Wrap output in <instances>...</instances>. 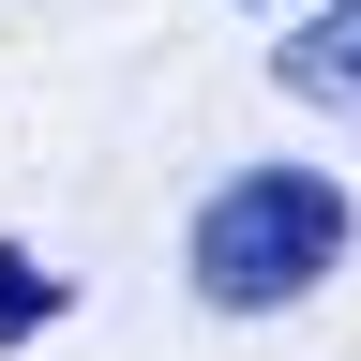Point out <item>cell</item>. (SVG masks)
Returning a JSON list of instances; mask_svg holds the SVG:
<instances>
[{"label":"cell","instance_id":"1","mask_svg":"<svg viewBox=\"0 0 361 361\" xmlns=\"http://www.w3.org/2000/svg\"><path fill=\"white\" fill-rule=\"evenodd\" d=\"M346 241H361V196L331 166H226L180 226V286L211 316H286L346 271Z\"/></svg>","mask_w":361,"mask_h":361},{"label":"cell","instance_id":"2","mask_svg":"<svg viewBox=\"0 0 361 361\" xmlns=\"http://www.w3.org/2000/svg\"><path fill=\"white\" fill-rule=\"evenodd\" d=\"M271 90H286V106H331V121H361V0H316V16L271 45Z\"/></svg>","mask_w":361,"mask_h":361},{"label":"cell","instance_id":"3","mask_svg":"<svg viewBox=\"0 0 361 361\" xmlns=\"http://www.w3.org/2000/svg\"><path fill=\"white\" fill-rule=\"evenodd\" d=\"M75 316V271H45L30 241H0V346H30V331H61Z\"/></svg>","mask_w":361,"mask_h":361},{"label":"cell","instance_id":"4","mask_svg":"<svg viewBox=\"0 0 361 361\" xmlns=\"http://www.w3.org/2000/svg\"><path fill=\"white\" fill-rule=\"evenodd\" d=\"M241 16H316V0H241Z\"/></svg>","mask_w":361,"mask_h":361}]
</instances>
